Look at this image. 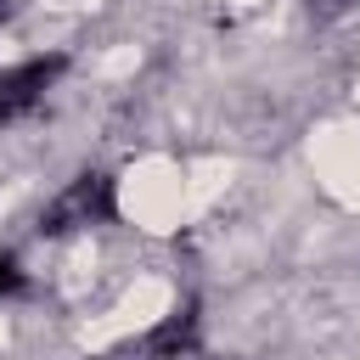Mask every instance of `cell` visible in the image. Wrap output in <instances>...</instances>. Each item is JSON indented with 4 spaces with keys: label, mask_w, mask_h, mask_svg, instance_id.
<instances>
[{
    "label": "cell",
    "mask_w": 360,
    "mask_h": 360,
    "mask_svg": "<svg viewBox=\"0 0 360 360\" xmlns=\"http://www.w3.org/2000/svg\"><path fill=\"white\" fill-rule=\"evenodd\" d=\"M309 11H321V17H332V11H343V6H354V0H304Z\"/></svg>",
    "instance_id": "4"
},
{
    "label": "cell",
    "mask_w": 360,
    "mask_h": 360,
    "mask_svg": "<svg viewBox=\"0 0 360 360\" xmlns=\"http://www.w3.org/2000/svg\"><path fill=\"white\" fill-rule=\"evenodd\" d=\"M112 219H118V180L107 169H84L39 208V236H68L84 225H112Z\"/></svg>",
    "instance_id": "1"
},
{
    "label": "cell",
    "mask_w": 360,
    "mask_h": 360,
    "mask_svg": "<svg viewBox=\"0 0 360 360\" xmlns=\"http://www.w3.org/2000/svg\"><path fill=\"white\" fill-rule=\"evenodd\" d=\"M22 287H28V276H22V264H17L11 253H0V298H6V292H22Z\"/></svg>",
    "instance_id": "3"
},
{
    "label": "cell",
    "mask_w": 360,
    "mask_h": 360,
    "mask_svg": "<svg viewBox=\"0 0 360 360\" xmlns=\"http://www.w3.org/2000/svg\"><path fill=\"white\" fill-rule=\"evenodd\" d=\"M62 73H68V56H62V51L28 56V62H17V68H0V124L28 118V112L51 96V84H56Z\"/></svg>",
    "instance_id": "2"
}]
</instances>
